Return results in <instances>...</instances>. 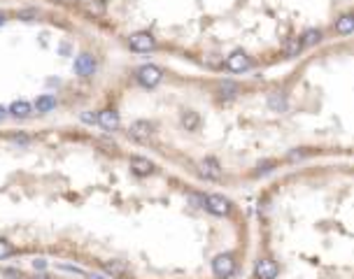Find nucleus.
Masks as SVG:
<instances>
[{"label":"nucleus","mask_w":354,"mask_h":279,"mask_svg":"<svg viewBox=\"0 0 354 279\" xmlns=\"http://www.w3.org/2000/svg\"><path fill=\"white\" fill-rule=\"evenodd\" d=\"M200 174L208 177V179H219L222 177V167L217 159H203L200 161Z\"/></svg>","instance_id":"nucleus-9"},{"label":"nucleus","mask_w":354,"mask_h":279,"mask_svg":"<svg viewBox=\"0 0 354 279\" xmlns=\"http://www.w3.org/2000/svg\"><path fill=\"white\" fill-rule=\"evenodd\" d=\"M222 96H226V98H233L236 93H238V86L236 84H231V82H226V84H222Z\"/></svg>","instance_id":"nucleus-19"},{"label":"nucleus","mask_w":354,"mask_h":279,"mask_svg":"<svg viewBox=\"0 0 354 279\" xmlns=\"http://www.w3.org/2000/svg\"><path fill=\"white\" fill-rule=\"evenodd\" d=\"M103 268H105V272L112 275V277H128V272H131L126 265L121 263V261H105Z\"/></svg>","instance_id":"nucleus-13"},{"label":"nucleus","mask_w":354,"mask_h":279,"mask_svg":"<svg viewBox=\"0 0 354 279\" xmlns=\"http://www.w3.org/2000/svg\"><path fill=\"white\" fill-rule=\"evenodd\" d=\"M89 279H103V277H100V275H91V277H89Z\"/></svg>","instance_id":"nucleus-28"},{"label":"nucleus","mask_w":354,"mask_h":279,"mask_svg":"<svg viewBox=\"0 0 354 279\" xmlns=\"http://www.w3.org/2000/svg\"><path fill=\"white\" fill-rule=\"evenodd\" d=\"M35 279H49V277H47V275H38V277H35Z\"/></svg>","instance_id":"nucleus-29"},{"label":"nucleus","mask_w":354,"mask_h":279,"mask_svg":"<svg viewBox=\"0 0 354 279\" xmlns=\"http://www.w3.org/2000/svg\"><path fill=\"white\" fill-rule=\"evenodd\" d=\"M249 56L242 52H233L229 58H226V68L231 70V72H245V70H249Z\"/></svg>","instance_id":"nucleus-5"},{"label":"nucleus","mask_w":354,"mask_h":279,"mask_svg":"<svg viewBox=\"0 0 354 279\" xmlns=\"http://www.w3.org/2000/svg\"><path fill=\"white\" fill-rule=\"evenodd\" d=\"M82 121H84V123H93V121H96V116H93L91 112H84V114H82Z\"/></svg>","instance_id":"nucleus-24"},{"label":"nucleus","mask_w":354,"mask_h":279,"mask_svg":"<svg viewBox=\"0 0 354 279\" xmlns=\"http://www.w3.org/2000/svg\"><path fill=\"white\" fill-rule=\"evenodd\" d=\"M303 38H305V40H303L305 45H315V42H319V40H322V33H319V30H308Z\"/></svg>","instance_id":"nucleus-20"},{"label":"nucleus","mask_w":354,"mask_h":279,"mask_svg":"<svg viewBox=\"0 0 354 279\" xmlns=\"http://www.w3.org/2000/svg\"><path fill=\"white\" fill-rule=\"evenodd\" d=\"M5 114H7V112H5V107H2V105H0V121H2V119H5Z\"/></svg>","instance_id":"nucleus-27"},{"label":"nucleus","mask_w":354,"mask_h":279,"mask_svg":"<svg viewBox=\"0 0 354 279\" xmlns=\"http://www.w3.org/2000/svg\"><path fill=\"white\" fill-rule=\"evenodd\" d=\"M300 47H303V40H300V38H292L289 42H287V47H285V54L289 56V58H292V56H298Z\"/></svg>","instance_id":"nucleus-16"},{"label":"nucleus","mask_w":354,"mask_h":279,"mask_svg":"<svg viewBox=\"0 0 354 279\" xmlns=\"http://www.w3.org/2000/svg\"><path fill=\"white\" fill-rule=\"evenodd\" d=\"M33 265H35V268H40V270H42V268H45V261H35V263H33Z\"/></svg>","instance_id":"nucleus-26"},{"label":"nucleus","mask_w":354,"mask_h":279,"mask_svg":"<svg viewBox=\"0 0 354 279\" xmlns=\"http://www.w3.org/2000/svg\"><path fill=\"white\" fill-rule=\"evenodd\" d=\"M270 170H273V163H270V161H266V163H259V170H256V174L270 172Z\"/></svg>","instance_id":"nucleus-23"},{"label":"nucleus","mask_w":354,"mask_h":279,"mask_svg":"<svg viewBox=\"0 0 354 279\" xmlns=\"http://www.w3.org/2000/svg\"><path fill=\"white\" fill-rule=\"evenodd\" d=\"M5 277H9V279H21V275H16L14 270H7V272H5Z\"/></svg>","instance_id":"nucleus-25"},{"label":"nucleus","mask_w":354,"mask_h":279,"mask_svg":"<svg viewBox=\"0 0 354 279\" xmlns=\"http://www.w3.org/2000/svg\"><path fill=\"white\" fill-rule=\"evenodd\" d=\"M212 270H215V275L219 279L231 277L233 272H236V261H233L231 254H222V256H217L212 261Z\"/></svg>","instance_id":"nucleus-2"},{"label":"nucleus","mask_w":354,"mask_h":279,"mask_svg":"<svg viewBox=\"0 0 354 279\" xmlns=\"http://www.w3.org/2000/svg\"><path fill=\"white\" fill-rule=\"evenodd\" d=\"M352 30H354V16L352 14H343L338 21H336V33H338V35H350Z\"/></svg>","instance_id":"nucleus-14"},{"label":"nucleus","mask_w":354,"mask_h":279,"mask_svg":"<svg viewBox=\"0 0 354 279\" xmlns=\"http://www.w3.org/2000/svg\"><path fill=\"white\" fill-rule=\"evenodd\" d=\"M12 254H14L12 244H9L7 240H0V261H2V258H7V256H12Z\"/></svg>","instance_id":"nucleus-21"},{"label":"nucleus","mask_w":354,"mask_h":279,"mask_svg":"<svg viewBox=\"0 0 354 279\" xmlns=\"http://www.w3.org/2000/svg\"><path fill=\"white\" fill-rule=\"evenodd\" d=\"M54 107H56L54 96H40V98L35 100V110H38V112H52Z\"/></svg>","instance_id":"nucleus-15"},{"label":"nucleus","mask_w":354,"mask_h":279,"mask_svg":"<svg viewBox=\"0 0 354 279\" xmlns=\"http://www.w3.org/2000/svg\"><path fill=\"white\" fill-rule=\"evenodd\" d=\"M103 126L105 130H115L117 126H119V114L115 112V110H103V112L98 114V119H96Z\"/></svg>","instance_id":"nucleus-11"},{"label":"nucleus","mask_w":354,"mask_h":279,"mask_svg":"<svg viewBox=\"0 0 354 279\" xmlns=\"http://www.w3.org/2000/svg\"><path fill=\"white\" fill-rule=\"evenodd\" d=\"M19 16H21V19H26V21H31V19H35V16H38V12H35V9H23V12H19Z\"/></svg>","instance_id":"nucleus-22"},{"label":"nucleus","mask_w":354,"mask_h":279,"mask_svg":"<svg viewBox=\"0 0 354 279\" xmlns=\"http://www.w3.org/2000/svg\"><path fill=\"white\" fill-rule=\"evenodd\" d=\"M131 170L135 174H140V177H147V174L154 172V163L152 161L142 159V156H133L131 159Z\"/></svg>","instance_id":"nucleus-10"},{"label":"nucleus","mask_w":354,"mask_h":279,"mask_svg":"<svg viewBox=\"0 0 354 279\" xmlns=\"http://www.w3.org/2000/svg\"><path fill=\"white\" fill-rule=\"evenodd\" d=\"M128 45H131L133 52H149V49H154V38L145 33V30H140V33H133L131 38H128Z\"/></svg>","instance_id":"nucleus-4"},{"label":"nucleus","mask_w":354,"mask_h":279,"mask_svg":"<svg viewBox=\"0 0 354 279\" xmlns=\"http://www.w3.org/2000/svg\"><path fill=\"white\" fill-rule=\"evenodd\" d=\"M75 72L82 77H91L93 72H96V60H93L91 54H82V56H77V60H75Z\"/></svg>","instance_id":"nucleus-7"},{"label":"nucleus","mask_w":354,"mask_h":279,"mask_svg":"<svg viewBox=\"0 0 354 279\" xmlns=\"http://www.w3.org/2000/svg\"><path fill=\"white\" fill-rule=\"evenodd\" d=\"M9 114L14 116V119H28L33 114V107L26 103V100H16V103H12V107H9Z\"/></svg>","instance_id":"nucleus-12"},{"label":"nucleus","mask_w":354,"mask_h":279,"mask_svg":"<svg viewBox=\"0 0 354 279\" xmlns=\"http://www.w3.org/2000/svg\"><path fill=\"white\" fill-rule=\"evenodd\" d=\"M256 279H275L277 277V263L270 258H259L256 261Z\"/></svg>","instance_id":"nucleus-6"},{"label":"nucleus","mask_w":354,"mask_h":279,"mask_svg":"<svg viewBox=\"0 0 354 279\" xmlns=\"http://www.w3.org/2000/svg\"><path fill=\"white\" fill-rule=\"evenodd\" d=\"M154 133V126L149 123V121H133L131 128H128V135L133 137V140H147V137Z\"/></svg>","instance_id":"nucleus-8"},{"label":"nucleus","mask_w":354,"mask_h":279,"mask_svg":"<svg viewBox=\"0 0 354 279\" xmlns=\"http://www.w3.org/2000/svg\"><path fill=\"white\" fill-rule=\"evenodd\" d=\"M182 123H184L186 130H196V126H198V114H196V112H186L184 116H182Z\"/></svg>","instance_id":"nucleus-17"},{"label":"nucleus","mask_w":354,"mask_h":279,"mask_svg":"<svg viewBox=\"0 0 354 279\" xmlns=\"http://www.w3.org/2000/svg\"><path fill=\"white\" fill-rule=\"evenodd\" d=\"M161 79H163V70L156 68V65H142L138 70V82L142 86H147V89H154L156 84H161Z\"/></svg>","instance_id":"nucleus-1"},{"label":"nucleus","mask_w":354,"mask_h":279,"mask_svg":"<svg viewBox=\"0 0 354 279\" xmlns=\"http://www.w3.org/2000/svg\"><path fill=\"white\" fill-rule=\"evenodd\" d=\"M203 205H205V210L217 214V217H226L231 212V200H226L224 196H208L203 200Z\"/></svg>","instance_id":"nucleus-3"},{"label":"nucleus","mask_w":354,"mask_h":279,"mask_svg":"<svg viewBox=\"0 0 354 279\" xmlns=\"http://www.w3.org/2000/svg\"><path fill=\"white\" fill-rule=\"evenodd\" d=\"M268 103H270V107H273V110H277V112H280V110H285V107H287V100L282 98V96H277V93H275V96H270V100H268Z\"/></svg>","instance_id":"nucleus-18"},{"label":"nucleus","mask_w":354,"mask_h":279,"mask_svg":"<svg viewBox=\"0 0 354 279\" xmlns=\"http://www.w3.org/2000/svg\"><path fill=\"white\" fill-rule=\"evenodd\" d=\"M2 23H5V16H2V14H0V26H2Z\"/></svg>","instance_id":"nucleus-30"}]
</instances>
